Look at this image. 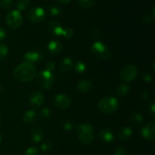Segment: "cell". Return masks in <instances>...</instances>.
Listing matches in <instances>:
<instances>
[{
  "label": "cell",
  "mask_w": 155,
  "mask_h": 155,
  "mask_svg": "<svg viewBox=\"0 0 155 155\" xmlns=\"http://www.w3.org/2000/svg\"><path fill=\"white\" fill-rule=\"evenodd\" d=\"M36 76V68L31 64L21 63L14 70V77L17 80L27 83L33 80Z\"/></svg>",
  "instance_id": "6da1fadb"
},
{
  "label": "cell",
  "mask_w": 155,
  "mask_h": 155,
  "mask_svg": "<svg viewBox=\"0 0 155 155\" xmlns=\"http://www.w3.org/2000/svg\"><path fill=\"white\" fill-rule=\"evenodd\" d=\"M76 133L78 139L84 145L92 143L95 136V130L93 127L88 123H83L77 126Z\"/></svg>",
  "instance_id": "7a4b0ae2"
},
{
  "label": "cell",
  "mask_w": 155,
  "mask_h": 155,
  "mask_svg": "<svg viewBox=\"0 0 155 155\" xmlns=\"http://www.w3.org/2000/svg\"><path fill=\"white\" fill-rule=\"evenodd\" d=\"M119 104L117 98L111 96L104 97L100 100L98 104V110L104 114H110L114 113L117 110Z\"/></svg>",
  "instance_id": "3957f363"
},
{
  "label": "cell",
  "mask_w": 155,
  "mask_h": 155,
  "mask_svg": "<svg viewBox=\"0 0 155 155\" xmlns=\"http://www.w3.org/2000/svg\"><path fill=\"white\" fill-rule=\"evenodd\" d=\"M91 51L94 56L101 60H107L110 56V51L102 42L97 41L92 44Z\"/></svg>",
  "instance_id": "277c9868"
},
{
  "label": "cell",
  "mask_w": 155,
  "mask_h": 155,
  "mask_svg": "<svg viewBox=\"0 0 155 155\" xmlns=\"http://www.w3.org/2000/svg\"><path fill=\"white\" fill-rule=\"evenodd\" d=\"M36 83L39 87L45 89H51L54 84V76L52 73L47 71H42L36 77Z\"/></svg>",
  "instance_id": "5b68a950"
},
{
  "label": "cell",
  "mask_w": 155,
  "mask_h": 155,
  "mask_svg": "<svg viewBox=\"0 0 155 155\" xmlns=\"http://www.w3.org/2000/svg\"><path fill=\"white\" fill-rule=\"evenodd\" d=\"M7 25L12 30H17L21 26L23 23V16L18 10L11 11L5 17Z\"/></svg>",
  "instance_id": "8992f818"
},
{
  "label": "cell",
  "mask_w": 155,
  "mask_h": 155,
  "mask_svg": "<svg viewBox=\"0 0 155 155\" xmlns=\"http://www.w3.org/2000/svg\"><path fill=\"white\" fill-rule=\"evenodd\" d=\"M120 78L124 82H131L134 80L138 76V69L136 66L127 64L122 68L120 71Z\"/></svg>",
  "instance_id": "52a82bcc"
},
{
  "label": "cell",
  "mask_w": 155,
  "mask_h": 155,
  "mask_svg": "<svg viewBox=\"0 0 155 155\" xmlns=\"http://www.w3.org/2000/svg\"><path fill=\"white\" fill-rule=\"evenodd\" d=\"M45 11L41 7H34L27 13V18L33 24H39L45 19Z\"/></svg>",
  "instance_id": "ba28073f"
},
{
  "label": "cell",
  "mask_w": 155,
  "mask_h": 155,
  "mask_svg": "<svg viewBox=\"0 0 155 155\" xmlns=\"http://www.w3.org/2000/svg\"><path fill=\"white\" fill-rule=\"evenodd\" d=\"M142 136L148 141H153L155 138V124L151 122L144 126L141 130Z\"/></svg>",
  "instance_id": "9c48e42d"
},
{
  "label": "cell",
  "mask_w": 155,
  "mask_h": 155,
  "mask_svg": "<svg viewBox=\"0 0 155 155\" xmlns=\"http://www.w3.org/2000/svg\"><path fill=\"white\" fill-rule=\"evenodd\" d=\"M44 100H45V98H44V95L42 94V92L36 91L30 95V98H29V103L32 107L38 108L42 105Z\"/></svg>",
  "instance_id": "30bf717a"
},
{
  "label": "cell",
  "mask_w": 155,
  "mask_h": 155,
  "mask_svg": "<svg viewBox=\"0 0 155 155\" xmlns=\"http://www.w3.org/2000/svg\"><path fill=\"white\" fill-rule=\"evenodd\" d=\"M54 103L57 107L60 109H67L71 106V98L64 94H59L54 98Z\"/></svg>",
  "instance_id": "8fae6325"
},
{
  "label": "cell",
  "mask_w": 155,
  "mask_h": 155,
  "mask_svg": "<svg viewBox=\"0 0 155 155\" xmlns=\"http://www.w3.org/2000/svg\"><path fill=\"white\" fill-rule=\"evenodd\" d=\"M24 58L27 63L32 64L33 63H37V62L40 61L42 59V54L39 51L31 50V51H29L25 53Z\"/></svg>",
  "instance_id": "7c38bea8"
},
{
  "label": "cell",
  "mask_w": 155,
  "mask_h": 155,
  "mask_svg": "<svg viewBox=\"0 0 155 155\" xmlns=\"http://www.w3.org/2000/svg\"><path fill=\"white\" fill-rule=\"evenodd\" d=\"M48 30L51 35L56 36V37H59V36H63L64 28H63V27L61 25L58 21H51L48 24Z\"/></svg>",
  "instance_id": "4fadbf2b"
},
{
  "label": "cell",
  "mask_w": 155,
  "mask_h": 155,
  "mask_svg": "<svg viewBox=\"0 0 155 155\" xmlns=\"http://www.w3.org/2000/svg\"><path fill=\"white\" fill-rule=\"evenodd\" d=\"M92 88H93L92 83L89 80H81L77 84V89L80 92H83V93H87L90 92Z\"/></svg>",
  "instance_id": "5bb4252c"
},
{
  "label": "cell",
  "mask_w": 155,
  "mask_h": 155,
  "mask_svg": "<svg viewBox=\"0 0 155 155\" xmlns=\"http://www.w3.org/2000/svg\"><path fill=\"white\" fill-rule=\"evenodd\" d=\"M100 139L104 143H110L114 140V134L108 129H103L99 132Z\"/></svg>",
  "instance_id": "9a60e30c"
},
{
  "label": "cell",
  "mask_w": 155,
  "mask_h": 155,
  "mask_svg": "<svg viewBox=\"0 0 155 155\" xmlns=\"http://www.w3.org/2000/svg\"><path fill=\"white\" fill-rule=\"evenodd\" d=\"M73 66H74V63H73L72 59L70 58H65L61 61L59 64V69L61 72L68 73L72 69Z\"/></svg>",
  "instance_id": "2e32d148"
},
{
  "label": "cell",
  "mask_w": 155,
  "mask_h": 155,
  "mask_svg": "<svg viewBox=\"0 0 155 155\" xmlns=\"http://www.w3.org/2000/svg\"><path fill=\"white\" fill-rule=\"evenodd\" d=\"M36 114L34 110H27L24 114L22 117V120L26 124H32L36 120Z\"/></svg>",
  "instance_id": "e0dca14e"
},
{
  "label": "cell",
  "mask_w": 155,
  "mask_h": 155,
  "mask_svg": "<svg viewBox=\"0 0 155 155\" xmlns=\"http://www.w3.org/2000/svg\"><path fill=\"white\" fill-rule=\"evenodd\" d=\"M42 138H43V133H42V130L39 127H35L30 132V139L32 142L34 143L41 142Z\"/></svg>",
  "instance_id": "ac0fdd59"
},
{
  "label": "cell",
  "mask_w": 155,
  "mask_h": 155,
  "mask_svg": "<svg viewBox=\"0 0 155 155\" xmlns=\"http://www.w3.org/2000/svg\"><path fill=\"white\" fill-rule=\"evenodd\" d=\"M62 49V45L57 40H52L48 43V50L51 54H58Z\"/></svg>",
  "instance_id": "d6986e66"
},
{
  "label": "cell",
  "mask_w": 155,
  "mask_h": 155,
  "mask_svg": "<svg viewBox=\"0 0 155 155\" xmlns=\"http://www.w3.org/2000/svg\"><path fill=\"white\" fill-rule=\"evenodd\" d=\"M117 135L121 140H127L133 136V130L129 127H123L118 131Z\"/></svg>",
  "instance_id": "ffe728a7"
},
{
  "label": "cell",
  "mask_w": 155,
  "mask_h": 155,
  "mask_svg": "<svg viewBox=\"0 0 155 155\" xmlns=\"http://www.w3.org/2000/svg\"><path fill=\"white\" fill-rule=\"evenodd\" d=\"M130 92V86L126 83H120L117 87V95L120 97H124L127 95Z\"/></svg>",
  "instance_id": "44dd1931"
},
{
  "label": "cell",
  "mask_w": 155,
  "mask_h": 155,
  "mask_svg": "<svg viewBox=\"0 0 155 155\" xmlns=\"http://www.w3.org/2000/svg\"><path fill=\"white\" fill-rule=\"evenodd\" d=\"M30 4V0H17V8L18 11H23L27 9Z\"/></svg>",
  "instance_id": "7402d4cb"
},
{
  "label": "cell",
  "mask_w": 155,
  "mask_h": 155,
  "mask_svg": "<svg viewBox=\"0 0 155 155\" xmlns=\"http://www.w3.org/2000/svg\"><path fill=\"white\" fill-rule=\"evenodd\" d=\"M130 119H131L132 122L135 124H142V120H143V117L139 112H134L130 116Z\"/></svg>",
  "instance_id": "603a6c76"
},
{
  "label": "cell",
  "mask_w": 155,
  "mask_h": 155,
  "mask_svg": "<svg viewBox=\"0 0 155 155\" xmlns=\"http://www.w3.org/2000/svg\"><path fill=\"white\" fill-rule=\"evenodd\" d=\"M74 70H75V71L77 74H83L86 70V64L83 61H77L74 64Z\"/></svg>",
  "instance_id": "cb8c5ba5"
},
{
  "label": "cell",
  "mask_w": 155,
  "mask_h": 155,
  "mask_svg": "<svg viewBox=\"0 0 155 155\" xmlns=\"http://www.w3.org/2000/svg\"><path fill=\"white\" fill-rule=\"evenodd\" d=\"M96 0H78V4L84 8H89L95 4Z\"/></svg>",
  "instance_id": "d4e9b609"
},
{
  "label": "cell",
  "mask_w": 155,
  "mask_h": 155,
  "mask_svg": "<svg viewBox=\"0 0 155 155\" xmlns=\"http://www.w3.org/2000/svg\"><path fill=\"white\" fill-rule=\"evenodd\" d=\"M8 54V48L5 45L0 44V61L4 60Z\"/></svg>",
  "instance_id": "484cf974"
},
{
  "label": "cell",
  "mask_w": 155,
  "mask_h": 155,
  "mask_svg": "<svg viewBox=\"0 0 155 155\" xmlns=\"http://www.w3.org/2000/svg\"><path fill=\"white\" fill-rule=\"evenodd\" d=\"M13 5V0H0V7L5 9H9Z\"/></svg>",
  "instance_id": "4316f807"
},
{
  "label": "cell",
  "mask_w": 155,
  "mask_h": 155,
  "mask_svg": "<svg viewBox=\"0 0 155 155\" xmlns=\"http://www.w3.org/2000/svg\"><path fill=\"white\" fill-rule=\"evenodd\" d=\"M49 13L52 16H59L61 14V9L60 7L52 5L49 8Z\"/></svg>",
  "instance_id": "83f0119b"
},
{
  "label": "cell",
  "mask_w": 155,
  "mask_h": 155,
  "mask_svg": "<svg viewBox=\"0 0 155 155\" xmlns=\"http://www.w3.org/2000/svg\"><path fill=\"white\" fill-rule=\"evenodd\" d=\"M24 155H40L39 149L35 147H30L26 150Z\"/></svg>",
  "instance_id": "f1b7e54d"
},
{
  "label": "cell",
  "mask_w": 155,
  "mask_h": 155,
  "mask_svg": "<svg viewBox=\"0 0 155 155\" xmlns=\"http://www.w3.org/2000/svg\"><path fill=\"white\" fill-rule=\"evenodd\" d=\"M74 32L71 28L68 27V28H65L64 30L63 36H64V37L67 38V39H71V38L74 36Z\"/></svg>",
  "instance_id": "f546056e"
},
{
  "label": "cell",
  "mask_w": 155,
  "mask_h": 155,
  "mask_svg": "<svg viewBox=\"0 0 155 155\" xmlns=\"http://www.w3.org/2000/svg\"><path fill=\"white\" fill-rule=\"evenodd\" d=\"M50 114H51V113H50V110H48V108H47V107H45V108L42 109L40 111V115L41 117H42L43 119H48L50 117Z\"/></svg>",
  "instance_id": "4dcf8cb0"
},
{
  "label": "cell",
  "mask_w": 155,
  "mask_h": 155,
  "mask_svg": "<svg viewBox=\"0 0 155 155\" xmlns=\"http://www.w3.org/2000/svg\"><path fill=\"white\" fill-rule=\"evenodd\" d=\"M54 63L52 61H48L47 62L46 64H45V71H49V72L52 73V71L54 70Z\"/></svg>",
  "instance_id": "1f68e13d"
},
{
  "label": "cell",
  "mask_w": 155,
  "mask_h": 155,
  "mask_svg": "<svg viewBox=\"0 0 155 155\" xmlns=\"http://www.w3.org/2000/svg\"><path fill=\"white\" fill-rule=\"evenodd\" d=\"M114 155H127V151H126L125 148L119 147L115 150Z\"/></svg>",
  "instance_id": "d6a6232c"
},
{
  "label": "cell",
  "mask_w": 155,
  "mask_h": 155,
  "mask_svg": "<svg viewBox=\"0 0 155 155\" xmlns=\"http://www.w3.org/2000/svg\"><path fill=\"white\" fill-rule=\"evenodd\" d=\"M64 130H67V131H69V130H71L73 128H74V124L71 121H66L64 122L63 125Z\"/></svg>",
  "instance_id": "836d02e7"
},
{
  "label": "cell",
  "mask_w": 155,
  "mask_h": 155,
  "mask_svg": "<svg viewBox=\"0 0 155 155\" xmlns=\"http://www.w3.org/2000/svg\"><path fill=\"white\" fill-rule=\"evenodd\" d=\"M51 148V144L49 142H46L43 143L41 146V150L42 151H48Z\"/></svg>",
  "instance_id": "e575fe53"
},
{
  "label": "cell",
  "mask_w": 155,
  "mask_h": 155,
  "mask_svg": "<svg viewBox=\"0 0 155 155\" xmlns=\"http://www.w3.org/2000/svg\"><path fill=\"white\" fill-rule=\"evenodd\" d=\"M6 36H7V33H6V31L5 30V29L0 27V41L4 40L6 38Z\"/></svg>",
  "instance_id": "d590c367"
},
{
  "label": "cell",
  "mask_w": 155,
  "mask_h": 155,
  "mask_svg": "<svg viewBox=\"0 0 155 155\" xmlns=\"http://www.w3.org/2000/svg\"><path fill=\"white\" fill-rule=\"evenodd\" d=\"M144 80L146 82H151V80H152V77H151V75H150V74H145V76H144Z\"/></svg>",
  "instance_id": "8d00e7d4"
},
{
  "label": "cell",
  "mask_w": 155,
  "mask_h": 155,
  "mask_svg": "<svg viewBox=\"0 0 155 155\" xmlns=\"http://www.w3.org/2000/svg\"><path fill=\"white\" fill-rule=\"evenodd\" d=\"M153 18H151V17L148 16V15H146V16H145V18H144V21L146 23H151L153 21Z\"/></svg>",
  "instance_id": "74e56055"
},
{
  "label": "cell",
  "mask_w": 155,
  "mask_h": 155,
  "mask_svg": "<svg viewBox=\"0 0 155 155\" xmlns=\"http://www.w3.org/2000/svg\"><path fill=\"white\" fill-rule=\"evenodd\" d=\"M58 1L61 3H63V4H68L71 0H58Z\"/></svg>",
  "instance_id": "f35d334b"
},
{
  "label": "cell",
  "mask_w": 155,
  "mask_h": 155,
  "mask_svg": "<svg viewBox=\"0 0 155 155\" xmlns=\"http://www.w3.org/2000/svg\"><path fill=\"white\" fill-rule=\"evenodd\" d=\"M145 96H146V99H147V98H148V96H149V94H148V92H144L143 95H142V98H143L144 99H145Z\"/></svg>",
  "instance_id": "ab89813d"
},
{
  "label": "cell",
  "mask_w": 155,
  "mask_h": 155,
  "mask_svg": "<svg viewBox=\"0 0 155 155\" xmlns=\"http://www.w3.org/2000/svg\"><path fill=\"white\" fill-rule=\"evenodd\" d=\"M154 107H155L154 104H153L151 107V111H152V114H154Z\"/></svg>",
  "instance_id": "60d3db41"
},
{
  "label": "cell",
  "mask_w": 155,
  "mask_h": 155,
  "mask_svg": "<svg viewBox=\"0 0 155 155\" xmlns=\"http://www.w3.org/2000/svg\"><path fill=\"white\" fill-rule=\"evenodd\" d=\"M2 89H3L2 86V85L0 84V92H2Z\"/></svg>",
  "instance_id": "b9f144b4"
},
{
  "label": "cell",
  "mask_w": 155,
  "mask_h": 155,
  "mask_svg": "<svg viewBox=\"0 0 155 155\" xmlns=\"http://www.w3.org/2000/svg\"><path fill=\"white\" fill-rule=\"evenodd\" d=\"M1 140H2V136H0V142H1Z\"/></svg>",
  "instance_id": "7bdbcfd3"
},
{
  "label": "cell",
  "mask_w": 155,
  "mask_h": 155,
  "mask_svg": "<svg viewBox=\"0 0 155 155\" xmlns=\"http://www.w3.org/2000/svg\"><path fill=\"white\" fill-rule=\"evenodd\" d=\"M0 124H1V117H0Z\"/></svg>",
  "instance_id": "ee69618b"
}]
</instances>
